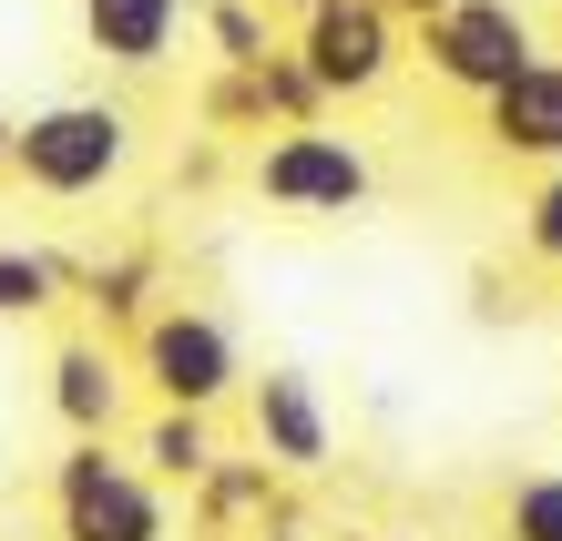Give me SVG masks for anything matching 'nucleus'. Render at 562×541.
I'll return each mask as SVG.
<instances>
[{"mask_svg": "<svg viewBox=\"0 0 562 541\" xmlns=\"http://www.w3.org/2000/svg\"><path fill=\"white\" fill-rule=\"evenodd\" d=\"M134 409V368L113 358V337H61L52 348V419L72 439H113Z\"/></svg>", "mask_w": 562, "mask_h": 541, "instance_id": "nucleus-10", "label": "nucleus"}, {"mask_svg": "<svg viewBox=\"0 0 562 541\" xmlns=\"http://www.w3.org/2000/svg\"><path fill=\"white\" fill-rule=\"evenodd\" d=\"M389 11H400V21H429V11H440V0H389Z\"/></svg>", "mask_w": 562, "mask_h": 541, "instance_id": "nucleus-18", "label": "nucleus"}, {"mask_svg": "<svg viewBox=\"0 0 562 541\" xmlns=\"http://www.w3.org/2000/svg\"><path fill=\"white\" fill-rule=\"evenodd\" d=\"M481 133H491V154L552 174V164H562V52H532V61H521V72L481 103Z\"/></svg>", "mask_w": 562, "mask_h": 541, "instance_id": "nucleus-9", "label": "nucleus"}, {"mask_svg": "<svg viewBox=\"0 0 562 541\" xmlns=\"http://www.w3.org/2000/svg\"><path fill=\"white\" fill-rule=\"evenodd\" d=\"M11 133H21V113H0V174H11Z\"/></svg>", "mask_w": 562, "mask_h": 541, "instance_id": "nucleus-17", "label": "nucleus"}, {"mask_svg": "<svg viewBox=\"0 0 562 541\" xmlns=\"http://www.w3.org/2000/svg\"><path fill=\"white\" fill-rule=\"evenodd\" d=\"M246 184H256V205L267 215H296V225H348V215H369L379 205V164L358 133L338 123H277V133H256V164H246Z\"/></svg>", "mask_w": 562, "mask_h": 541, "instance_id": "nucleus-2", "label": "nucleus"}, {"mask_svg": "<svg viewBox=\"0 0 562 541\" xmlns=\"http://www.w3.org/2000/svg\"><path fill=\"white\" fill-rule=\"evenodd\" d=\"M164 491H194L205 470L225 460L215 450V409H175V398H154V419H144V450H134Z\"/></svg>", "mask_w": 562, "mask_h": 541, "instance_id": "nucleus-11", "label": "nucleus"}, {"mask_svg": "<svg viewBox=\"0 0 562 541\" xmlns=\"http://www.w3.org/2000/svg\"><path fill=\"white\" fill-rule=\"evenodd\" d=\"M11 174L42 194V205H92L134 174V103L113 92H61V103L21 113L11 133Z\"/></svg>", "mask_w": 562, "mask_h": 541, "instance_id": "nucleus-1", "label": "nucleus"}, {"mask_svg": "<svg viewBox=\"0 0 562 541\" xmlns=\"http://www.w3.org/2000/svg\"><path fill=\"white\" fill-rule=\"evenodd\" d=\"M521 246H532L542 266H562V164H552L532 194H521Z\"/></svg>", "mask_w": 562, "mask_h": 541, "instance_id": "nucleus-16", "label": "nucleus"}, {"mask_svg": "<svg viewBox=\"0 0 562 541\" xmlns=\"http://www.w3.org/2000/svg\"><path fill=\"white\" fill-rule=\"evenodd\" d=\"M502 541H562V470H521L502 491Z\"/></svg>", "mask_w": 562, "mask_h": 541, "instance_id": "nucleus-14", "label": "nucleus"}, {"mask_svg": "<svg viewBox=\"0 0 562 541\" xmlns=\"http://www.w3.org/2000/svg\"><path fill=\"white\" fill-rule=\"evenodd\" d=\"M134 379L154 398H175V409H225V398H246V348L236 327H225L215 307H194V296H175V307H154L134 327Z\"/></svg>", "mask_w": 562, "mask_h": 541, "instance_id": "nucleus-5", "label": "nucleus"}, {"mask_svg": "<svg viewBox=\"0 0 562 541\" xmlns=\"http://www.w3.org/2000/svg\"><path fill=\"white\" fill-rule=\"evenodd\" d=\"M286 42H296V61L317 72L327 103H369V92L400 82V61H409V21L389 11V0H317V11H296V21H286Z\"/></svg>", "mask_w": 562, "mask_h": 541, "instance_id": "nucleus-6", "label": "nucleus"}, {"mask_svg": "<svg viewBox=\"0 0 562 541\" xmlns=\"http://www.w3.org/2000/svg\"><path fill=\"white\" fill-rule=\"evenodd\" d=\"M267 11H277V21H296V11H317V0H267Z\"/></svg>", "mask_w": 562, "mask_h": 541, "instance_id": "nucleus-19", "label": "nucleus"}, {"mask_svg": "<svg viewBox=\"0 0 562 541\" xmlns=\"http://www.w3.org/2000/svg\"><path fill=\"white\" fill-rule=\"evenodd\" d=\"M61 286H72V266H61V256L21 246V235H0V317H52Z\"/></svg>", "mask_w": 562, "mask_h": 541, "instance_id": "nucleus-12", "label": "nucleus"}, {"mask_svg": "<svg viewBox=\"0 0 562 541\" xmlns=\"http://www.w3.org/2000/svg\"><path fill=\"white\" fill-rule=\"evenodd\" d=\"M552 31H562V0H552Z\"/></svg>", "mask_w": 562, "mask_h": 541, "instance_id": "nucleus-21", "label": "nucleus"}, {"mask_svg": "<svg viewBox=\"0 0 562 541\" xmlns=\"http://www.w3.org/2000/svg\"><path fill=\"white\" fill-rule=\"evenodd\" d=\"M246 429L256 450H267L286 481H307V470L338 460V419H327V388L307 368H267V379H246Z\"/></svg>", "mask_w": 562, "mask_h": 541, "instance_id": "nucleus-7", "label": "nucleus"}, {"mask_svg": "<svg viewBox=\"0 0 562 541\" xmlns=\"http://www.w3.org/2000/svg\"><path fill=\"white\" fill-rule=\"evenodd\" d=\"M52 531L61 541H175V491L113 439H72L52 460Z\"/></svg>", "mask_w": 562, "mask_h": 541, "instance_id": "nucleus-3", "label": "nucleus"}, {"mask_svg": "<svg viewBox=\"0 0 562 541\" xmlns=\"http://www.w3.org/2000/svg\"><path fill=\"white\" fill-rule=\"evenodd\" d=\"M72 21H82V52L103 61V72H164V61L184 52V31H194V0H72Z\"/></svg>", "mask_w": 562, "mask_h": 541, "instance_id": "nucleus-8", "label": "nucleus"}, {"mask_svg": "<svg viewBox=\"0 0 562 541\" xmlns=\"http://www.w3.org/2000/svg\"><path fill=\"white\" fill-rule=\"evenodd\" d=\"M532 52H542V21L521 0H440L429 21H409V61H429V82L460 103H491Z\"/></svg>", "mask_w": 562, "mask_h": 541, "instance_id": "nucleus-4", "label": "nucleus"}, {"mask_svg": "<svg viewBox=\"0 0 562 541\" xmlns=\"http://www.w3.org/2000/svg\"><path fill=\"white\" fill-rule=\"evenodd\" d=\"M277 541H286V531H277Z\"/></svg>", "mask_w": 562, "mask_h": 541, "instance_id": "nucleus-22", "label": "nucleus"}, {"mask_svg": "<svg viewBox=\"0 0 562 541\" xmlns=\"http://www.w3.org/2000/svg\"><path fill=\"white\" fill-rule=\"evenodd\" d=\"M358 541H389V531H358Z\"/></svg>", "mask_w": 562, "mask_h": 541, "instance_id": "nucleus-20", "label": "nucleus"}, {"mask_svg": "<svg viewBox=\"0 0 562 541\" xmlns=\"http://www.w3.org/2000/svg\"><path fill=\"white\" fill-rule=\"evenodd\" d=\"M92 307H103V327H144V256H113V266H82Z\"/></svg>", "mask_w": 562, "mask_h": 541, "instance_id": "nucleus-15", "label": "nucleus"}, {"mask_svg": "<svg viewBox=\"0 0 562 541\" xmlns=\"http://www.w3.org/2000/svg\"><path fill=\"white\" fill-rule=\"evenodd\" d=\"M194 31H205V52L236 61V72L277 52V11H267V0H194Z\"/></svg>", "mask_w": 562, "mask_h": 541, "instance_id": "nucleus-13", "label": "nucleus"}]
</instances>
